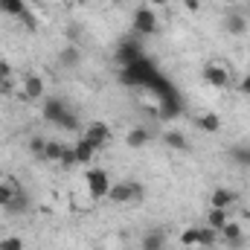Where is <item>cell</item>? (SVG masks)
Here are the masks:
<instances>
[{"mask_svg": "<svg viewBox=\"0 0 250 250\" xmlns=\"http://www.w3.org/2000/svg\"><path fill=\"white\" fill-rule=\"evenodd\" d=\"M44 120H47V123L62 125V128H67V131H76V128H79L76 114L67 111V105H64L62 99H50V102H44Z\"/></svg>", "mask_w": 250, "mask_h": 250, "instance_id": "1", "label": "cell"}, {"mask_svg": "<svg viewBox=\"0 0 250 250\" xmlns=\"http://www.w3.org/2000/svg\"><path fill=\"white\" fill-rule=\"evenodd\" d=\"M154 73H157L154 62H148V59L143 56L140 62L125 64V67H123V82H125V84H131V87H137V84H143V87H146V82H148Z\"/></svg>", "mask_w": 250, "mask_h": 250, "instance_id": "2", "label": "cell"}, {"mask_svg": "<svg viewBox=\"0 0 250 250\" xmlns=\"http://www.w3.org/2000/svg\"><path fill=\"white\" fill-rule=\"evenodd\" d=\"M134 32L137 35H154L157 32V15L148 6H140L134 12Z\"/></svg>", "mask_w": 250, "mask_h": 250, "instance_id": "3", "label": "cell"}, {"mask_svg": "<svg viewBox=\"0 0 250 250\" xmlns=\"http://www.w3.org/2000/svg\"><path fill=\"white\" fill-rule=\"evenodd\" d=\"M87 192H90V198H108L111 178H108L105 169H90L87 172Z\"/></svg>", "mask_w": 250, "mask_h": 250, "instance_id": "4", "label": "cell"}, {"mask_svg": "<svg viewBox=\"0 0 250 250\" xmlns=\"http://www.w3.org/2000/svg\"><path fill=\"white\" fill-rule=\"evenodd\" d=\"M108 198L114 204H128V201H140L143 198V187L140 184H111Z\"/></svg>", "mask_w": 250, "mask_h": 250, "instance_id": "5", "label": "cell"}, {"mask_svg": "<svg viewBox=\"0 0 250 250\" xmlns=\"http://www.w3.org/2000/svg\"><path fill=\"white\" fill-rule=\"evenodd\" d=\"M84 140L99 151V148L108 146V140H111V128H108L105 123H90L87 128H84Z\"/></svg>", "mask_w": 250, "mask_h": 250, "instance_id": "6", "label": "cell"}, {"mask_svg": "<svg viewBox=\"0 0 250 250\" xmlns=\"http://www.w3.org/2000/svg\"><path fill=\"white\" fill-rule=\"evenodd\" d=\"M143 59V47H140V41L137 38H125L123 44H120V50H117V62L123 64H134Z\"/></svg>", "mask_w": 250, "mask_h": 250, "instance_id": "7", "label": "cell"}, {"mask_svg": "<svg viewBox=\"0 0 250 250\" xmlns=\"http://www.w3.org/2000/svg\"><path fill=\"white\" fill-rule=\"evenodd\" d=\"M204 82H207L209 87H227L230 73H227V67H221V64H207V67H204Z\"/></svg>", "mask_w": 250, "mask_h": 250, "instance_id": "8", "label": "cell"}, {"mask_svg": "<svg viewBox=\"0 0 250 250\" xmlns=\"http://www.w3.org/2000/svg\"><path fill=\"white\" fill-rule=\"evenodd\" d=\"M218 236H221V242H227L230 248H239V245L245 242V233H242V224H239V221H227V224L218 230Z\"/></svg>", "mask_w": 250, "mask_h": 250, "instance_id": "9", "label": "cell"}, {"mask_svg": "<svg viewBox=\"0 0 250 250\" xmlns=\"http://www.w3.org/2000/svg\"><path fill=\"white\" fill-rule=\"evenodd\" d=\"M151 143V131L148 128H131L128 134H125V146L128 148H143V146H148Z\"/></svg>", "mask_w": 250, "mask_h": 250, "instance_id": "10", "label": "cell"}, {"mask_svg": "<svg viewBox=\"0 0 250 250\" xmlns=\"http://www.w3.org/2000/svg\"><path fill=\"white\" fill-rule=\"evenodd\" d=\"M160 117H163V120H175V117H181V96H178V93L160 99Z\"/></svg>", "mask_w": 250, "mask_h": 250, "instance_id": "11", "label": "cell"}, {"mask_svg": "<svg viewBox=\"0 0 250 250\" xmlns=\"http://www.w3.org/2000/svg\"><path fill=\"white\" fill-rule=\"evenodd\" d=\"M233 201H236V192H233V189H224V187H218L209 195V204H212L215 209H227Z\"/></svg>", "mask_w": 250, "mask_h": 250, "instance_id": "12", "label": "cell"}, {"mask_svg": "<svg viewBox=\"0 0 250 250\" xmlns=\"http://www.w3.org/2000/svg\"><path fill=\"white\" fill-rule=\"evenodd\" d=\"M224 29H227L230 35H242V32L248 29L245 15H242V12H230V15H227V21H224Z\"/></svg>", "mask_w": 250, "mask_h": 250, "instance_id": "13", "label": "cell"}, {"mask_svg": "<svg viewBox=\"0 0 250 250\" xmlns=\"http://www.w3.org/2000/svg\"><path fill=\"white\" fill-rule=\"evenodd\" d=\"M195 125H198L201 131H207V134H218V131H221V117H218V114H201V117L195 120Z\"/></svg>", "mask_w": 250, "mask_h": 250, "instance_id": "14", "label": "cell"}, {"mask_svg": "<svg viewBox=\"0 0 250 250\" xmlns=\"http://www.w3.org/2000/svg\"><path fill=\"white\" fill-rule=\"evenodd\" d=\"M23 93H26L29 99H41V96H44V82H41V76H26V79H23Z\"/></svg>", "mask_w": 250, "mask_h": 250, "instance_id": "15", "label": "cell"}, {"mask_svg": "<svg viewBox=\"0 0 250 250\" xmlns=\"http://www.w3.org/2000/svg\"><path fill=\"white\" fill-rule=\"evenodd\" d=\"M26 9V0H0V15H9V18H21Z\"/></svg>", "mask_w": 250, "mask_h": 250, "instance_id": "16", "label": "cell"}, {"mask_svg": "<svg viewBox=\"0 0 250 250\" xmlns=\"http://www.w3.org/2000/svg\"><path fill=\"white\" fill-rule=\"evenodd\" d=\"M3 209H9V212H15V215H18V212H26V209H29V198H26L21 189H15V195L9 198V204H6Z\"/></svg>", "mask_w": 250, "mask_h": 250, "instance_id": "17", "label": "cell"}, {"mask_svg": "<svg viewBox=\"0 0 250 250\" xmlns=\"http://www.w3.org/2000/svg\"><path fill=\"white\" fill-rule=\"evenodd\" d=\"M73 154H76V163H87V160H90V157L96 154V148H93V146H90V143H87V140L82 137V140H79V143L73 146Z\"/></svg>", "mask_w": 250, "mask_h": 250, "instance_id": "18", "label": "cell"}, {"mask_svg": "<svg viewBox=\"0 0 250 250\" xmlns=\"http://www.w3.org/2000/svg\"><path fill=\"white\" fill-rule=\"evenodd\" d=\"M230 221V215H227V209H209V215H207V227H212V230H221L224 224Z\"/></svg>", "mask_w": 250, "mask_h": 250, "instance_id": "19", "label": "cell"}, {"mask_svg": "<svg viewBox=\"0 0 250 250\" xmlns=\"http://www.w3.org/2000/svg\"><path fill=\"white\" fill-rule=\"evenodd\" d=\"M218 242H221L218 230H212V227H198V245L212 248V245H218Z\"/></svg>", "mask_w": 250, "mask_h": 250, "instance_id": "20", "label": "cell"}, {"mask_svg": "<svg viewBox=\"0 0 250 250\" xmlns=\"http://www.w3.org/2000/svg\"><path fill=\"white\" fill-rule=\"evenodd\" d=\"M230 160L239 163V166H245V169H250V146H233L230 148Z\"/></svg>", "mask_w": 250, "mask_h": 250, "instance_id": "21", "label": "cell"}, {"mask_svg": "<svg viewBox=\"0 0 250 250\" xmlns=\"http://www.w3.org/2000/svg\"><path fill=\"white\" fill-rule=\"evenodd\" d=\"M166 146H172V148H178V151H187L189 148V143H187V137L181 134V131H166Z\"/></svg>", "mask_w": 250, "mask_h": 250, "instance_id": "22", "label": "cell"}, {"mask_svg": "<svg viewBox=\"0 0 250 250\" xmlns=\"http://www.w3.org/2000/svg\"><path fill=\"white\" fill-rule=\"evenodd\" d=\"M64 151H67V146H62V143H47L44 157H47V160H53V163H62Z\"/></svg>", "mask_w": 250, "mask_h": 250, "instance_id": "23", "label": "cell"}, {"mask_svg": "<svg viewBox=\"0 0 250 250\" xmlns=\"http://www.w3.org/2000/svg\"><path fill=\"white\" fill-rule=\"evenodd\" d=\"M143 250H163V233H148L143 239Z\"/></svg>", "mask_w": 250, "mask_h": 250, "instance_id": "24", "label": "cell"}, {"mask_svg": "<svg viewBox=\"0 0 250 250\" xmlns=\"http://www.w3.org/2000/svg\"><path fill=\"white\" fill-rule=\"evenodd\" d=\"M181 245H184V248H195V245H198V227H187V230L181 233Z\"/></svg>", "mask_w": 250, "mask_h": 250, "instance_id": "25", "label": "cell"}, {"mask_svg": "<svg viewBox=\"0 0 250 250\" xmlns=\"http://www.w3.org/2000/svg\"><path fill=\"white\" fill-rule=\"evenodd\" d=\"M0 250H23V242H21L18 236H9V239L0 242Z\"/></svg>", "mask_w": 250, "mask_h": 250, "instance_id": "26", "label": "cell"}, {"mask_svg": "<svg viewBox=\"0 0 250 250\" xmlns=\"http://www.w3.org/2000/svg\"><path fill=\"white\" fill-rule=\"evenodd\" d=\"M12 195H15V187L12 184H0V207H6Z\"/></svg>", "mask_w": 250, "mask_h": 250, "instance_id": "27", "label": "cell"}, {"mask_svg": "<svg viewBox=\"0 0 250 250\" xmlns=\"http://www.w3.org/2000/svg\"><path fill=\"white\" fill-rule=\"evenodd\" d=\"M29 148H32L35 154H44V148H47V140H41V137H35V140L29 143Z\"/></svg>", "mask_w": 250, "mask_h": 250, "instance_id": "28", "label": "cell"}, {"mask_svg": "<svg viewBox=\"0 0 250 250\" xmlns=\"http://www.w3.org/2000/svg\"><path fill=\"white\" fill-rule=\"evenodd\" d=\"M21 21H23V26H29V29H35V26H38L35 15H29V12H23V15H21Z\"/></svg>", "mask_w": 250, "mask_h": 250, "instance_id": "29", "label": "cell"}, {"mask_svg": "<svg viewBox=\"0 0 250 250\" xmlns=\"http://www.w3.org/2000/svg\"><path fill=\"white\" fill-rule=\"evenodd\" d=\"M62 62H64V64H76V62H79V53H76V50H64Z\"/></svg>", "mask_w": 250, "mask_h": 250, "instance_id": "30", "label": "cell"}, {"mask_svg": "<svg viewBox=\"0 0 250 250\" xmlns=\"http://www.w3.org/2000/svg\"><path fill=\"white\" fill-rule=\"evenodd\" d=\"M239 90H242L245 96H250V73L245 76V79H242V82H239Z\"/></svg>", "mask_w": 250, "mask_h": 250, "instance_id": "31", "label": "cell"}, {"mask_svg": "<svg viewBox=\"0 0 250 250\" xmlns=\"http://www.w3.org/2000/svg\"><path fill=\"white\" fill-rule=\"evenodd\" d=\"M184 6H187L189 12H198L201 9V0H184Z\"/></svg>", "mask_w": 250, "mask_h": 250, "instance_id": "32", "label": "cell"}, {"mask_svg": "<svg viewBox=\"0 0 250 250\" xmlns=\"http://www.w3.org/2000/svg\"><path fill=\"white\" fill-rule=\"evenodd\" d=\"M224 3H233V0H224Z\"/></svg>", "mask_w": 250, "mask_h": 250, "instance_id": "33", "label": "cell"}, {"mask_svg": "<svg viewBox=\"0 0 250 250\" xmlns=\"http://www.w3.org/2000/svg\"><path fill=\"white\" fill-rule=\"evenodd\" d=\"M114 3H120V0H114Z\"/></svg>", "mask_w": 250, "mask_h": 250, "instance_id": "34", "label": "cell"}]
</instances>
